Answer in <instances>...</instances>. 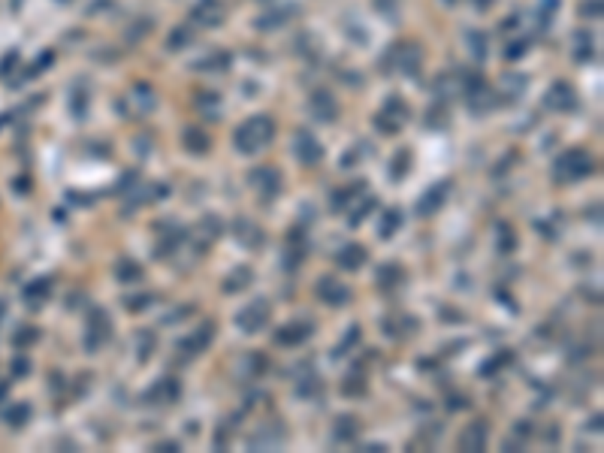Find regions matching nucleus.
Returning <instances> with one entry per match:
<instances>
[{
    "instance_id": "79ce46f5",
    "label": "nucleus",
    "mask_w": 604,
    "mask_h": 453,
    "mask_svg": "<svg viewBox=\"0 0 604 453\" xmlns=\"http://www.w3.org/2000/svg\"><path fill=\"white\" fill-rule=\"evenodd\" d=\"M504 362H511V351H502L499 357H493V360H486L484 366H480V378H489L493 372H502V366Z\"/></svg>"
},
{
    "instance_id": "603ef678",
    "label": "nucleus",
    "mask_w": 604,
    "mask_h": 453,
    "mask_svg": "<svg viewBox=\"0 0 604 453\" xmlns=\"http://www.w3.org/2000/svg\"><path fill=\"white\" fill-rule=\"evenodd\" d=\"M136 181H139L136 172H124V176L118 178V185H115V194H124V191H130V187H136Z\"/></svg>"
},
{
    "instance_id": "39448f33",
    "label": "nucleus",
    "mask_w": 604,
    "mask_h": 453,
    "mask_svg": "<svg viewBox=\"0 0 604 453\" xmlns=\"http://www.w3.org/2000/svg\"><path fill=\"white\" fill-rule=\"evenodd\" d=\"M212 338H215V323H203V327H197L190 336H185V338H179L175 342V351H179V357H197V353H203L205 347L212 345Z\"/></svg>"
},
{
    "instance_id": "a19ab883",
    "label": "nucleus",
    "mask_w": 604,
    "mask_h": 453,
    "mask_svg": "<svg viewBox=\"0 0 604 453\" xmlns=\"http://www.w3.org/2000/svg\"><path fill=\"white\" fill-rule=\"evenodd\" d=\"M374 209H378V200H372V196H369V200H363V206H357V211L348 218V224H350V226H360L363 218H369Z\"/></svg>"
},
{
    "instance_id": "ddd939ff",
    "label": "nucleus",
    "mask_w": 604,
    "mask_h": 453,
    "mask_svg": "<svg viewBox=\"0 0 604 453\" xmlns=\"http://www.w3.org/2000/svg\"><path fill=\"white\" fill-rule=\"evenodd\" d=\"M544 106L553 112H571L577 106V94L568 82H553V88L544 94Z\"/></svg>"
},
{
    "instance_id": "5fc2aeb1",
    "label": "nucleus",
    "mask_w": 604,
    "mask_h": 453,
    "mask_svg": "<svg viewBox=\"0 0 604 453\" xmlns=\"http://www.w3.org/2000/svg\"><path fill=\"white\" fill-rule=\"evenodd\" d=\"M396 3H399V0H374V6H378V10L384 12L387 19H393V12H396Z\"/></svg>"
},
{
    "instance_id": "de8ad7c7",
    "label": "nucleus",
    "mask_w": 604,
    "mask_h": 453,
    "mask_svg": "<svg viewBox=\"0 0 604 453\" xmlns=\"http://www.w3.org/2000/svg\"><path fill=\"white\" fill-rule=\"evenodd\" d=\"M447 112H445V106H432L429 109V115H426V124L429 127H447Z\"/></svg>"
},
{
    "instance_id": "052dcab7",
    "label": "nucleus",
    "mask_w": 604,
    "mask_h": 453,
    "mask_svg": "<svg viewBox=\"0 0 604 453\" xmlns=\"http://www.w3.org/2000/svg\"><path fill=\"white\" fill-rule=\"evenodd\" d=\"M471 3H475V6H478V10H489V6H493V3H495V0H471Z\"/></svg>"
},
{
    "instance_id": "cd10ccee",
    "label": "nucleus",
    "mask_w": 604,
    "mask_h": 453,
    "mask_svg": "<svg viewBox=\"0 0 604 453\" xmlns=\"http://www.w3.org/2000/svg\"><path fill=\"white\" fill-rule=\"evenodd\" d=\"M399 226H402V211L399 209H387L384 215H381V226H378V236L381 239H393L396 233H399Z\"/></svg>"
},
{
    "instance_id": "393cba45",
    "label": "nucleus",
    "mask_w": 604,
    "mask_h": 453,
    "mask_svg": "<svg viewBox=\"0 0 604 453\" xmlns=\"http://www.w3.org/2000/svg\"><path fill=\"white\" fill-rule=\"evenodd\" d=\"M251 281H254V272H251L248 266H236L230 275L224 278V293H230V297L233 293H242Z\"/></svg>"
},
{
    "instance_id": "f704fd0d",
    "label": "nucleus",
    "mask_w": 604,
    "mask_h": 453,
    "mask_svg": "<svg viewBox=\"0 0 604 453\" xmlns=\"http://www.w3.org/2000/svg\"><path fill=\"white\" fill-rule=\"evenodd\" d=\"M151 27H155V25H151V19H148V15H142V19H136V25L127 27L124 40H127V43H142V36H148Z\"/></svg>"
},
{
    "instance_id": "dca6fc26",
    "label": "nucleus",
    "mask_w": 604,
    "mask_h": 453,
    "mask_svg": "<svg viewBox=\"0 0 604 453\" xmlns=\"http://www.w3.org/2000/svg\"><path fill=\"white\" fill-rule=\"evenodd\" d=\"M366 257H369V251H366L363 245L348 242V245H342L339 251H335V263H339V269H345V272H360L366 266Z\"/></svg>"
},
{
    "instance_id": "49530a36",
    "label": "nucleus",
    "mask_w": 604,
    "mask_h": 453,
    "mask_svg": "<svg viewBox=\"0 0 604 453\" xmlns=\"http://www.w3.org/2000/svg\"><path fill=\"white\" fill-rule=\"evenodd\" d=\"M342 393H345V396H363V393H366V378L348 375V381L342 384Z\"/></svg>"
},
{
    "instance_id": "20e7f679",
    "label": "nucleus",
    "mask_w": 604,
    "mask_h": 453,
    "mask_svg": "<svg viewBox=\"0 0 604 453\" xmlns=\"http://www.w3.org/2000/svg\"><path fill=\"white\" fill-rule=\"evenodd\" d=\"M272 321V305H269V299L266 297H257L254 302H248V305L242 308L239 314H236V327H239L242 332H260V329H266V323Z\"/></svg>"
},
{
    "instance_id": "c9c22d12",
    "label": "nucleus",
    "mask_w": 604,
    "mask_h": 453,
    "mask_svg": "<svg viewBox=\"0 0 604 453\" xmlns=\"http://www.w3.org/2000/svg\"><path fill=\"white\" fill-rule=\"evenodd\" d=\"M27 417H30V405H27V402H19V405H12L10 411H6V423H10V426H15V429L25 426Z\"/></svg>"
},
{
    "instance_id": "bb28decb",
    "label": "nucleus",
    "mask_w": 604,
    "mask_h": 453,
    "mask_svg": "<svg viewBox=\"0 0 604 453\" xmlns=\"http://www.w3.org/2000/svg\"><path fill=\"white\" fill-rule=\"evenodd\" d=\"M266 372V357L260 351L245 353V360L239 362V378H260Z\"/></svg>"
},
{
    "instance_id": "aec40b11",
    "label": "nucleus",
    "mask_w": 604,
    "mask_h": 453,
    "mask_svg": "<svg viewBox=\"0 0 604 453\" xmlns=\"http://www.w3.org/2000/svg\"><path fill=\"white\" fill-rule=\"evenodd\" d=\"M181 146H185V151H190V154H205V151L212 148V139L209 133L200 130V127H185V133H181Z\"/></svg>"
},
{
    "instance_id": "0e129e2a",
    "label": "nucleus",
    "mask_w": 604,
    "mask_h": 453,
    "mask_svg": "<svg viewBox=\"0 0 604 453\" xmlns=\"http://www.w3.org/2000/svg\"><path fill=\"white\" fill-rule=\"evenodd\" d=\"M445 3H447V6H454V3H456V0H445Z\"/></svg>"
},
{
    "instance_id": "f03ea898",
    "label": "nucleus",
    "mask_w": 604,
    "mask_h": 453,
    "mask_svg": "<svg viewBox=\"0 0 604 453\" xmlns=\"http://www.w3.org/2000/svg\"><path fill=\"white\" fill-rule=\"evenodd\" d=\"M592 172H595V157L583 148H568L553 161V178L559 185H571V181H580L592 176Z\"/></svg>"
},
{
    "instance_id": "4d7b16f0",
    "label": "nucleus",
    "mask_w": 604,
    "mask_h": 453,
    "mask_svg": "<svg viewBox=\"0 0 604 453\" xmlns=\"http://www.w3.org/2000/svg\"><path fill=\"white\" fill-rule=\"evenodd\" d=\"M526 49H529V43H514V45H511V49H508V58L514 60L517 55H526Z\"/></svg>"
},
{
    "instance_id": "3c124183",
    "label": "nucleus",
    "mask_w": 604,
    "mask_h": 453,
    "mask_svg": "<svg viewBox=\"0 0 604 453\" xmlns=\"http://www.w3.org/2000/svg\"><path fill=\"white\" fill-rule=\"evenodd\" d=\"M580 12H583V19H599L601 15V0H583Z\"/></svg>"
},
{
    "instance_id": "f8f14e48",
    "label": "nucleus",
    "mask_w": 604,
    "mask_h": 453,
    "mask_svg": "<svg viewBox=\"0 0 604 453\" xmlns=\"http://www.w3.org/2000/svg\"><path fill=\"white\" fill-rule=\"evenodd\" d=\"M311 332H315V327H311L309 321H290L284 323V327H278V332H275V345L281 347H300L302 342H309Z\"/></svg>"
},
{
    "instance_id": "72a5a7b5",
    "label": "nucleus",
    "mask_w": 604,
    "mask_h": 453,
    "mask_svg": "<svg viewBox=\"0 0 604 453\" xmlns=\"http://www.w3.org/2000/svg\"><path fill=\"white\" fill-rule=\"evenodd\" d=\"M70 112L73 118H85L88 115V88L76 85L73 94H70Z\"/></svg>"
},
{
    "instance_id": "4468645a",
    "label": "nucleus",
    "mask_w": 604,
    "mask_h": 453,
    "mask_svg": "<svg viewBox=\"0 0 604 453\" xmlns=\"http://www.w3.org/2000/svg\"><path fill=\"white\" fill-rule=\"evenodd\" d=\"M181 396V387H179V381H175V378H160L157 384H151L148 390H145V402L148 405H172L175 399Z\"/></svg>"
},
{
    "instance_id": "864d4df0",
    "label": "nucleus",
    "mask_w": 604,
    "mask_h": 453,
    "mask_svg": "<svg viewBox=\"0 0 604 453\" xmlns=\"http://www.w3.org/2000/svg\"><path fill=\"white\" fill-rule=\"evenodd\" d=\"M139 338H142V347H139V360L145 362V360H148V353H151V345H155V338H151V332H142Z\"/></svg>"
},
{
    "instance_id": "680f3d73",
    "label": "nucleus",
    "mask_w": 604,
    "mask_h": 453,
    "mask_svg": "<svg viewBox=\"0 0 604 453\" xmlns=\"http://www.w3.org/2000/svg\"><path fill=\"white\" fill-rule=\"evenodd\" d=\"M514 432L526 438V435H529V423H517V429H514Z\"/></svg>"
},
{
    "instance_id": "6e6d98bb",
    "label": "nucleus",
    "mask_w": 604,
    "mask_h": 453,
    "mask_svg": "<svg viewBox=\"0 0 604 453\" xmlns=\"http://www.w3.org/2000/svg\"><path fill=\"white\" fill-rule=\"evenodd\" d=\"M155 450L157 453H175V450H181V444L179 441H160V444H155Z\"/></svg>"
},
{
    "instance_id": "37998d69",
    "label": "nucleus",
    "mask_w": 604,
    "mask_h": 453,
    "mask_svg": "<svg viewBox=\"0 0 604 453\" xmlns=\"http://www.w3.org/2000/svg\"><path fill=\"white\" fill-rule=\"evenodd\" d=\"M495 239H499V251H502V254H511V251H514L517 239H514V233H511L508 224H499V233H495Z\"/></svg>"
},
{
    "instance_id": "a211bd4d",
    "label": "nucleus",
    "mask_w": 604,
    "mask_h": 453,
    "mask_svg": "<svg viewBox=\"0 0 604 453\" xmlns=\"http://www.w3.org/2000/svg\"><path fill=\"white\" fill-rule=\"evenodd\" d=\"M127 100H130V109H133V115H148V112L157 106V94H155V91H151L148 85H145V82H139V85L130 88Z\"/></svg>"
},
{
    "instance_id": "0eeeda50",
    "label": "nucleus",
    "mask_w": 604,
    "mask_h": 453,
    "mask_svg": "<svg viewBox=\"0 0 604 453\" xmlns=\"http://www.w3.org/2000/svg\"><path fill=\"white\" fill-rule=\"evenodd\" d=\"M293 157L300 161L302 166H317L320 161H324V146L317 142L315 133L309 130H300L293 136Z\"/></svg>"
},
{
    "instance_id": "69168bd1",
    "label": "nucleus",
    "mask_w": 604,
    "mask_h": 453,
    "mask_svg": "<svg viewBox=\"0 0 604 453\" xmlns=\"http://www.w3.org/2000/svg\"><path fill=\"white\" fill-rule=\"evenodd\" d=\"M64 3H67V0H64Z\"/></svg>"
},
{
    "instance_id": "7ed1b4c3",
    "label": "nucleus",
    "mask_w": 604,
    "mask_h": 453,
    "mask_svg": "<svg viewBox=\"0 0 604 453\" xmlns=\"http://www.w3.org/2000/svg\"><path fill=\"white\" fill-rule=\"evenodd\" d=\"M112 338V317L106 308L94 305L88 312V323H85V338H82V345H85L88 353H97L100 347Z\"/></svg>"
},
{
    "instance_id": "9b49d317",
    "label": "nucleus",
    "mask_w": 604,
    "mask_h": 453,
    "mask_svg": "<svg viewBox=\"0 0 604 453\" xmlns=\"http://www.w3.org/2000/svg\"><path fill=\"white\" fill-rule=\"evenodd\" d=\"M486 441H489V426L486 420H475L469 423V426L460 432V438H456V448L460 450H471V453H480L486 450Z\"/></svg>"
},
{
    "instance_id": "a878e982",
    "label": "nucleus",
    "mask_w": 604,
    "mask_h": 453,
    "mask_svg": "<svg viewBox=\"0 0 604 453\" xmlns=\"http://www.w3.org/2000/svg\"><path fill=\"white\" fill-rule=\"evenodd\" d=\"M49 293H52V278H36L34 284L25 287V299L30 308H40L43 302L49 299Z\"/></svg>"
},
{
    "instance_id": "a18cd8bd",
    "label": "nucleus",
    "mask_w": 604,
    "mask_h": 453,
    "mask_svg": "<svg viewBox=\"0 0 604 453\" xmlns=\"http://www.w3.org/2000/svg\"><path fill=\"white\" fill-rule=\"evenodd\" d=\"M317 393H320V381H317L315 375L302 378V384H300V387H296V396H300V399H315Z\"/></svg>"
},
{
    "instance_id": "412c9836",
    "label": "nucleus",
    "mask_w": 604,
    "mask_h": 453,
    "mask_svg": "<svg viewBox=\"0 0 604 453\" xmlns=\"http://www.w3.org/2000/svg\"><path fill=\"white\" fill-rule=\"evenodd\" d=\"M333 435H335V441H342V444L357 441V435H360V420L350 417V414H342V417H335Z\"/></svg>"
},
{
    "instance_id": "f257e3e1",
    "label": "nucleus",
    "mask_w": 604,
    "mask_h": 453,
    "mask_svg": "<svg viewBox=\"0 0 604 453\" xmlns=\"http://www.w3.org/2000/svg\"><path fill=\"white\" fill-rule=\"evenodd\" d=\"M272 136H275V121L269 115H251L233 130V146H236V151H242V154L254 157L269 146Z\"/></svg>"
},
{
    "instance_id": "6e6552de",
    "label": "nucleus",
    "mask_w": 604,
    "mask_h": 453,
    "mask_svg": "<svg viewBox=\"0 0 604 453\" xmlns=\"http://www.w3.org/2000/svg\"><path fill=\"white\" fill-rule=\"evenodd\" d=\"M447 196H450V181H447V178L435 181V185H429L423 194H420V200H417V215H420V218L435 215L438 209H445Z\"/></svg>"
},
{
    "instance_id": "b1692460",
    "label": "nucleus",
    "mask_w": 604,
    "mask_h": 453,
    "mask_svg": "<svg viewBox=\"0 0 604 453\" xmlns=\"http://www.w3.org/2000/svg\"><path fill=\"white\" fill-rule=\"evenodd\" d=\"M405 278L402 266H396V263H384V266L374 269V281H378L381 290H390V287H399Z\"/></svg>"
},
{
    "instance_id": "c756f323",
    "label": "nucleus",
    "mask_w": 604,
    "mask_h": 453,
    "mask_svg": "<svg viewBox=\"0 0 604 453\" xmlns=\"http://www.w3.org/2000/svg\"><path fill=\"white\" fill-rule=\"evenodd\" d=\"M197 109H200V115H209V118H221V97L215 94V91H200L197 94Z\"/></svg>"
},
{
    "instance_id": "c03bdc74",
    "label": "nucleus",
    "mask_w": 604,
    "mask_h": 453,
    "mask_svg": "<svg viewBox=\"0 0 604 453\" xmlns=\"http://www.w3.org/2000/svg\"><path fill=\"white\" fill-rule=\"evenodd\" d=\"M188 43H190V30H188V27H175L172 34H170V40H166V49H170V51H179V49H185Z\"/></svg>"
},
{
    "instance_id": "473e14b6",
    "label": "nucleus",
    "mask_w": 604,
    "mask_h": 453,
    "mask_svg": "<svg viewBox=\"0 0 604 453\" xmlns=\"http://www.w3.org/2000/svg\"><path fill=\"white\" fill-rule=\"evenodd\" d=\"M284 441V432L281 429H266V432H260L251 438V450H266V448H275V444Z\"/></svg>"
},
{
    "instance_id": "f3484780",
    "label": "nucleus",
    "mask_w": 604,
    "mask_h": 453,
    "mask_svg": "<svg viewBox=\"0 0 604 453\" xmlns=\"http://www.w3.org/2000/svg\"><path fill=\"white\" fill-rule=\"evenodd\" d=\"M420 60H423V51H420V45H414V43H405L396 49V70L402 76H417Z\"/></svg>"
},
{
    "instance_id": "7c9ffc66",
    "label": "nucleus",
    "mask_w": 604,
    "mask_h": 453,
    "mask_svg": "<svg viewBox=\"0 0 604 453\" xmlns=\"http://www.w3.org/2000/svg\"><path fill=\"white\" fill-rule=\"evenodd\" d=\"M139 187H142V185H139ZM166 194H170V187H166V185H160V187H157V185H155V187H142V191L136 194V196H130V202H127L124 211H136V209L142 206V202L157 200V196H166Z\"/></svg>"
},
{
    "instance_id": "4be33fe9",
    "label": "nucleus",
    "mask_w": 604,
    "mask_h": 453,
    "mask_svg": "<svg viewBox=\"0 0 604 453\" xmlns=\"http://www.w3.org/2000/svg\"><path fill=\"white\" fill-rule=\"evenodd\" d=\"M142 275L145 272L133 257H121V260L115 263V281H121V284H139Z\"/></svg>"
},
{
    "instance_id": "c85d7f7f",
    "label": "nucleus",
    "mask_w": 604,
    "mask_h": 453,
    "mask_svg": "<svg viewBox=\"0 0 604 453\" xmlns=\"http://www.w3.org/2000/svg\"><path fill=\"white\" fill-rule=\"evenodd\" d=\"M290 12H293V6H287V10H272V12H263L260 19L254 21V27L257 30H275V27H281L284 21L290 19Z\"/></svg>"
},
{
    "instance_id": "bf43d9fd",
    "label": "nucleus",
    "mask_w": 604,
    "mask_h": 453,
    "mask_svg": "<svg viewBox=\"0 0 604 453\" xmlns=\"http://www.w3.org/2000/svg\"><path fill=\"white\" fill-rule=\"evenodd\" d=\"M357 163V154L354 151H345V157H342V170H348V166H354Z\"/></svg>"
},
{
    "instance_id": "6ab92c4d",
    "label": "nucleus",
    "mask_w": 604,
    "mask_h": 453,
    "mask_svg": "<svg viewBox=\"0 0 604 453\" xmlns=\"http://www.w3.org/2000/svg\"><path fill=\"white\" fill-rule=\"evenodd\" d=\"M363 191H366V181H350V185H345V187H335L333 196H330V211H345Z\"/></svg>"
},
{
    "instance_id": "13d9d810",
    "label": "nucleus",
    "mask_w": 604,
    "mask_h": 453,
    "mask_svg": "<svg viewBox=\"0 0 604 453\" xmlns=\"http://www.w3.org/2000/svg\"><path fill=\"white\" fill-rule=\"evenodd\" d=\"M465 405H469V399H465V396H454L447 408H450V411H460V408H465Z\"/></svg>"
},
{
    "instance_id": "423d86ee",
    "label": "nucleus",
    "mask_w": 604,
    "mask_h": 453,
    "mask_svg": "<svg viewBox=\"0 0 604 453\" xmlns=\"http://www.w3.org/2000/svg\"><path fill=\"white\" fill-rule=\"evenodd\" d=\"M309 112L320 124H333V121H339V100H335L333 91L317 88V91H311V97H309Z\"/></svg>"
},
{
    "instance_id": "1a4fd4ad",
    "label": "nucleus",
    "mask_w": 604,
    "mask_h": 453,
    "mask_svg": "<svg viewBox=\"0 0 604 453\" xmlns=\"http://www.w3.org/2000/svg\"><path fill=\"white\" fill-rule=\"evenodd\" d=\"M248 181L263 200H272V196L281 194V176H278V170H272V166H257V170H251Z\"/></svg>"
},
{
    "instance_id": "9d476101",
    "label": "nucleus",
    "mask_w": 604,
    "mask_h": 453,
    "mask_svg": "<svg viewBox=\"0 0 604 453\" xmlns=\"http://www.w3.org/2000/svg\"><path fill=\"white\" fill-rule=\"evenodd\" d=\"M317 299L333 305V308H342L350 302V287L342 284L339 278H333V275H324V278H317Z\"/></svg>"
},
{
    "instance_id": "e2e57ef3",
    "label": "nucleus",
    "mask_w": 604,
    "mask_h": 453,
    "mask_svg": "<svg viewBox=\"0 0 604 453\" xmlns=\"http://www.w3.org/2000/svg\"><path fill=\"white\" fill-rule=\"evenodd\" d=\"M590 429H595V432H599V429H601V414H595V417L590 420Z\"/></svg>"
},
{
    "instance_id": "e433bc0d",
    "label": "nucleus",
    "mask_w": 604,
    "mask_h": 453,
    "mask_svg": "<svg viewBox=\"0 0 604 453\" xmlns=\"http://www.w3.org/2000/svg\"><path fill=\"white\" fill-rule=\"evenodd\" d=\"M381 112H387V115H393L396 121H402V124H405V121H408V103H405L402 97H390V100L384 103V109H381Z\"/></svg>"
},
{
    "instance_id": "58836bf2",
    "label": "nucleus",
    "mask_w": 604,
    "mask_h": 453,
    "mask_svg": "<svg viewBox=\"0 0 604 453\" xmlns=\"http://www.w3.org/2000/svg\"><path fill=\"white\" fill-rule=\"evenodd\" d=\"M374 127H378L381 133L393 136V133H399V130H402V121H396L393 115H387V112H378V115H374Z\"/></svg>"
},
{
    "instance_id": "2eb2a0df",
    "label": "nucleus",
    "mask_w": 604,
    "mask_h": 453,
    "mask_svg": "<svg viewBox=\"0 0 604 453\" xmlns=\"http://www.w3.org/2000/svg\"><path fill=\"white\" fill-rule=\"evenodd\" d=\"M233 239L239 242V245L248 248V251H254V248H263V242H266L263 230H260L254 221H248V218H239V221H233Z\"/></svg>"
},
{
    "instance_id": "ea45409f",
    "label": "nucleus",
    "mask_w": 604,
    "mask_h": 453,
    "mask_svg": "<svg viewBox=\"0 0 604 453\" xmlns=\"http://www.w3.org/2000/svg\"><path fill=\"white\" fill-rule=\"evenodd\" d=\"M357 342H360V327H348V332H345V338H342L339 345H335V351H333V357H345V351L348 347H354Z\"/></svg>"
},
{
    "instance_id": "2f4dec72",
    "label": "nucleus",
    "mask_w": 604,
    "mask_h": 453,
    "mask_svg": "<svg viewBox=\"0 0 604 453\" xmlns=\"http://www.w3.org/2000/svg\"><path fill=\"white\" fill-rule=\"evenodd\" d=\"M408 170H411V151H408V148L396 151V154H393V163H390V178L399 181V178L408 176Z\"/></svg>"
},
{
    "instance_id": "8fccbe9b",
    "label": "nucleus",
    "mask_w": 604,
    "mask_h": 453,
    "mask_svg": "<svg viewBox=\"0 0 604 453\" xmlns=\"http://www.w3.org/2000/svg\"><path fill=\"white\" fill-rule=\"evenodd\" d=\"M469 49H475V58L478 60H484V55H486V43H484V34H469Z\"/></svg>"
},
{
    "instance_id": "5701e85b",
    "label": "nucleus",
    "mask_w": 604,
    "mask_h": 453,
    "mask_svg": "<svg viewBox=\"0 0 604 453\" xmlns=\"http://www.w3.org/2000/svg\"><path fill=\"white\" fill-rule=\"evenodd\" d=\"M194 21L215 27V25H221V21H224V6H221L218 0H205V3H200V6L194 10Z\"/></svg>"
},
{
    "instance_id": "4c0bfd02",
    "label": "nucleus",
    "mask_w": 604,
    "mask_h": 453,
    "mask_svg": "<svg viewBox=\"0 0 604 453\" xmlns=\"http://www.w3.org/2000/svg\"><path fill=\"white\" fill-rule=\"evenodd\" d=\"M155 302H157L155 293H136V297L124 299V308H127V312H145V308L155 305Z\"/></svg>"
},
{
    "instance_id": "09e8293b",
    "label": "nucleus",
    "mask_w": 604,
    "mask_h": 453,
    "mask_svg": "<svg viewBox=\"0 0 604 453\" xmlns=\"http://www.w3.org/2000/svg\"><path fill=\"white\" fill-rule=\"evenodd\" d=\"M36 338H40V329H34V327H21V332H15L12 342L19 345V347H25V345H30V342H36Z\"/></svg>"
}]
</instances>
